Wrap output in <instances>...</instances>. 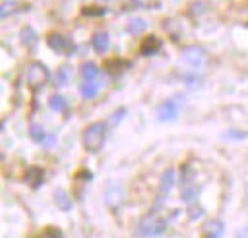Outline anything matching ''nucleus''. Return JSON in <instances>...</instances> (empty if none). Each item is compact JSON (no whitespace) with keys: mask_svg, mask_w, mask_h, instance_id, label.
Wrapping results in <instances>:
<instances>
[{"mask_svg":"<svg viewBox=\"0 0 248 238\" xmlns=\"http://www.w3.org/2000/svg\"><path fill=\"white\" fill-rule=\"evenodd\" d=\"M165 226H167V221L161 219L159 215L151 213V215H145L143 219H140L136 232L140 236H143V238H151V236H159L165 230Z\"/></svg>","mask_w":248,"mask_h":238,"instance_id":"2","label":"nucleus"},{"mask_svg":"<svg viewBox=\"0 0 248 238\" xmlns=\"http://www.w3.org/2000/svg\"><path fill=\"white\" fill-rule=\"evenodd\" d=\"M25 77H27V83H29L31 89H41L46 83V79H48V70L43 64L33 62V64L27 66Z\"/></svg>","mask_w":248,"mask_h":238,"instance_id":"3","label":"nucleus"},{"mask_svg":"<svg viewBox=\"0 0 248 238\" xmlns=\"http://www.w3.org/2000/svg\"><path fill=\"white\" fill-rule=\"evenodd\" d=\"M105 137H107V126L101 124V122H95V124H89V126L83 130L81 143H83L85 151L97 153V151L105 145Z\"/></svg>","mask_w":248,"mask_h":238,"instance_id":"1","label":"nucleus"},{"mask_svg":"<svg viewBox=\"0 0 248 238\" xmlns=\"http://www.w3.org/2000/svg\"><path fill=\"white\" fill-rule=\"evenodd\" d=\"M48 104H50V108H52V110H64V108L68 106V104H66V99H64V97H60V95L50 97Z\"/></svg>","mask_w":248,"mask_h":238,"instance_id":"19","label":"nucleus"},{"mask_svg":"<svg viewBox=\"0 0 248 238\" xmlns=\"http://www.w3.org/2000/svg\"><path fill=\"white\" fill-rule=\"evenodd\" d=\"M43 180H45V172H43V168H39V166H31V168L25 172V182H27L31 188H39V186L43 184Z\"/></svg>","mask_w":248,"mask_h":238,"instance_id":"9","label":"nucleus"},{"mask_svg":"<svg viewBox=\"0 0 248 238\" xmlns=\"http://www.w3.org/2000/svg\"><path fill=\"white\" fill-rule=\"evenodd\" d=\"M223 232H225V226L221 221H207L202 226L203 238H223Z\"/></svg>","mask_w":248,"mask_h":238,"instance_id":"7","label":"nucleus"},{"mask_svg":"<svg viewBox=\"0 0 248 238\" xmlns=\"http://www.w3.org/2000/svg\"><path fill=\"white\" fill-rule=\"evenodd\" d=\"M91 45H93V48H95L97 52H105V50L108 48V45H110V39H108L107 33H97V35H93Z\"/></svg>","mask_w":248,"mask_h":238,"instance_id":"10","label":"nucleus"},{"mask_svg":"<svg viewBox=\"0 0 248 238\" xmlns=\"http://www.w3.org/2000/svg\"><path fill=\"white\" fill-rule=\"evenodd\" d=\"M21 43H23L25 46H35V43H37V33H35L31 27H23V29H21Z\"/></svg>","mask_w":248,"mask_h":238,"instance_id":"15","label":"nucleus"},{"mask_svg":"<svg viewBox=\"0 0 248 238\" xmlns=\"http://www.w3.org/2000/svg\"><path fill=\"white\" fill-rule=\"evenodd\" d=\"M161 48V41L159 39H155V37H147L143 43H141V54H153V52H157Z\"/></svg>","mask_w":248,"mask_h":238,"instance_id":"11","label":"nucleus"},{"mask_svg":"<svg viewBox=\"0 0 248 238\" xmlns=\"http://www.w3.org/2000/svg\"><path fill=\"white\" fill-rule=\"evenodd\" d=\"M14 10H16V2L14 0H4L2 6H0V17H8Z\"/></svg>","mask_w":248,"mask_h":238,"instance_id":"20","label":"nucleus"},{"mask_svg":"<svg viewBox=\"0 0 248 238\" xmlns=\"http://www.w3.org/2000/svg\"><path fill=\"white\" fill-rule=\"evenodd\" d=\"M180 64L186 66L188 70H200L205 64V54H203V50L194 48V46L192 48H186L180 54Z\"/></svg>","mask_w":248,"mask_h":238,"instance_id":"4","label":"nucleus"},{"mask_svg":"<svg viewBox=\"0 0 248 238\" xmlns=\"http://www.w3.org/2000/svg\"><path fill=\"white\" fill-rule=\"evenodd\" d=\"M54 203H56L60 209H64V211H70V209H72V199L68 197V193H66L64 190H56V192H54Z\"/></svg>","mask_w":248,"mask_h":238,"instance_id":"12","label":"nucleus"},{"mask_svg":"<svg viewBox=\"0 0 248 238\" xmlns=\"http://www.w3.org/2000/svg\"><path fill=\"white\" fill-rule=\"evenodd\" d=\"M81 95L85 97V99H93L95 95H97V91H99V83H95V79L93 81H85V83H81Z\"/></svg>","mask_w":248,"mask_h":238,"instance_id":"14","label":"nucleus"},{"mask_svg":"<svg viewBox=\"0 0 248 238\" xmlns=\"http://www.w3.org/2000/svg\"><path fill=\"white\" fill-rule=\"evenodd\" d=\"M198 215H202V209H190V217L192 219H196Z\"/></svg>","mask_w":248,"mask_h":238,"instance_id":"24","label":"nucleus"},{"mask_svg":"<svg viewBox=\"0 0 248 238\" xmlns=\"http://www.w3.org/2000/svg\"><path fill=\"white\" fill-rule=\"evenodd\" d=\"M29 137H31L33 141H45L46 132L43 130V126H39V124H31V128H29Z\"/></svg>","mask_w":248,"mask_h":238,"instance_id":"17","label":"nucleus"},{"mask_svg":"<svg viewBox=\"0 0 248 238\" xmlns=\"http://www.w3.org/2000/svg\"><path fill=\"white\" fill-rule=\"evenodd\" d=\"M176 112H178V106L174 101H165L163 104H159L157 108V118L161 122H170L176 118Z\"/></svg>","mask_w":248,"mask_h":238,"instance_id":"6","label":"nucleus"},{"mask_svg":"<svg viewBox=\"0 0 248 238\" xmlns=\"http://www.w3.org/2000/svg\"><path fill=\"white\" fill-rule=\"evenodd\" d=\"M45 143H48L46 147H52V143H54V135H48V137H45Z\"/></svg>","mask_w":248,"mask_h":238,"instance_id":"25","label":"nucleus"},{"mask_svg":"<svg viewBox=\"0 0 248 238\" xmlns=\"http://www.w3.org/2000/svg\"><path fill=\"white\" fill-rule=\"evenodd\" d=\"M174 186V170L172 168H167L161 176V188H159V197L165 199L167 193L170 192V188Z\"/></svg>","mask_w":248,"mask_h":238,"instance_id":"8","label":"nucleus"},{"mask_svg":"<svg viewBox=\"0 0 248 238\" xmlns=\"http://www.w3.org/2000/svg\"><path fill=\"white\" fill-rule=\"evenodd\" d=\"M68 79H70V70L66 66H62L58 70V74H56V85H66Z\"/></svg>","mask_w":248,"mask_h":238,"instance_id":"21","label":"nucleus"},{"mask_svg":"<svg viewBox=\"0 0 248 238\" xmlns=\"http://www.w3.org/2000/svg\"><path fill=\"white\" fill-rule=\"evenodd\" d=\"M43 238H62V232L58 228H46L45 234H43Z\"/></svg>","mask_w":248,"mask_h":238,"instance_id":"22","label":"nucleus"},{"mask_svg":"<svg viewBox=\"0 0 248 238\" xmlns=\"http://www.w3.org/2000/svg\"><path fill=\"white\" fill-rule=\"evenodd\" d=\"M132 35H140V33H143L145 31V21L143 19H132V21H128V27H126Z\"/></svg>","mask_w":248,"mask_h":238,"instance_id":"18","label":"nucleus"},{"mask_svg":"<svg viewBox=\"0 0 248 238\" xmlns=\"http://www.w3.org/2000/svg\"><path fill=\"white\" fill-rule=\"evenodd\" d=\"M198 186H192V184H188V186H184L182 188V193H180V197H182V201H186V203H190V201H194L196 197H198Z\"/></svg>","mask_w":248,"mask_h":238,"instance_id":"16","label":"nucleus"},{"mask_svg":"<svg viewBox=\"0 0 248 238\" xmlns=\"http://www.w3.org/2000/svg\"><path fill=\"white\" fill-rule=\"evenodd\" d=\"M46 43H48V46H50L54 52H70V50H72L70 39L64 37V35H58V33H52Z\"/></svg>","mask_w":248,"mask_h":238,"instance_id":"5","label":"nucleus"},{"mask_svg":"<svg viewBox=\"0 0 248 238\" xmlns=\"http://www.w3.org/2000/svg\"><path fill=\"white\" fill-rule=\"evenodd\" d=\"M124 114H126V110H124V108H118V110L112 114V118H110V124H116V122H118V120H120Z\"/></svg>","mask_w":248,"mask_h":238,"instance_id":"23","label":"nucleus"},{"mask_svg":"<svg viewBox=\"0 0 248 238\" xmlns=\"http://www.w3.org/2000/svg\"><path fill=\"white\" fill-rule=\"evenodd\" d=\"M79 72H81V77H83L85 81H93V79L97 77V74H99V70H97V66H95L93 62H85Z\"/></svg>","mask_w":248,"mask_h":238,"instance_id":"13","label":"nucleus"}]
</instances>
